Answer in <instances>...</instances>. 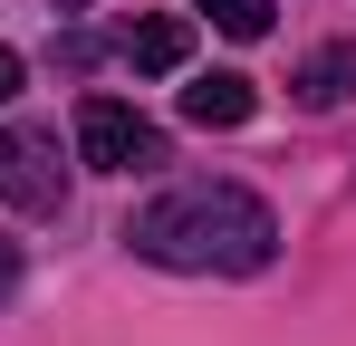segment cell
<instances>
[{
	"label": "cell",
	"instance_id": "6da1fadb",
	"mask_svg": "<svg viewBox=\"0 0 356 346\" xmlns=\"http://www.w3.org/2000/svg\"><path fill=\"white\" fill-rule=\"evenodd\" d=\"M125 250L154 270H193V279H250L280 260V222L241 183H174L125 222Z\"/></svg>",
	"mask_w": 356,
	"mask_h": 346
},
{
	"label": "cell",
	"instance_id": "7a4b0ae2",
	"mask_svg": "<svg viewBox=\"0 0 356 346\" xmlns=\"http://www.w3.org/2000/svg\"><path fill=\"white\" fill-rule=\"evenodd\" d=\"M0 202L49 222L67 212V164H58V135L49 125H0Z\"/></svg>",
	"mask_w": 356,
	"mask_h": 346
},
{
	"label": "cell",
	"instance_id": "3957f363",
	"mask_svg": "<svg viewBox=\"0 0 356 346\" xmlns=\"http://www.w3.org/2000/svg\"><path fill=\"white\" fill-rule=\"evenodd\" d=\"M77 154L97 173H154L164 164V125H145V115L116 106V97H87V106H77Z\"/></svg>",
	"mask_w": 356,
	"mask_h": 346
},
{
	"label": "cell",
	"instance_id": "277c9868",
	"mask_svg": "<svg viewBox=\"0 0 356 346\" xmlns=\"http://www.w3.org/2000/svg\"><path fill=\"white\" fill-rule=\"evenodd\" d=\"M125 58H135L145 77H174L183 58H193V19H174V10H164V19H135V29H125Z\"/></svg>",
	"mask_w": 356,
	"mask_h": 346
},
{
	"label": "cell",
	"instance_id": "5b68a950",
	"mask_svg": "<svg viewBox=\"0 0 356 346\" xmlns=\"http://www.w3.org/2000/svg\"><path fill=\"white\" fill-rule=\"evenodd\" d=\"M250 106H260V97H250V77H232V67L183 87V125H250Z\"/></svg>",
	"mask_w": 356,
	"mask_h": 346
},
{
	"label": "cell",
	"instance_id": "8992f818",
	"mask_svg": "<svg viewBox=\"0 0 356 346\" xmlns=\"http://www.w3.org/2000/svg\"><path fill=\"white\" fill-rule=\"evenodd\" d=\"M347 87H356V49H318L298 67V106H337Z\"/></svg>",
	"mask_w": 356,
	"mask_h": 346
},
{
	"label": "cell",
	"instance_id": "52a82bcc",
	"mask_svg": "<svg viewBox=\"0 0 356 346\" xmlns=\"http://www.w3.org/2000/svg\"><path fill=\"white\" fill-rule=\"evenodd\" d=\"M202 19L222 39H270V0H202Z\"/></svg>",
	"mask_w": 356,
	"mask_h": 346
},
{
	"label": "cell",
	"instance_id": "ba28073f",
	"mask_svg": "<svg viewBox=\"0 0 356 346\" xmlns=\"http://www.w3.org/2000/svg\"><path fill=\"white\" fill-rule=\"evenodd\" d=\"M10 288H19V240L0 231V298H10Z\"/></svg>",
	"mask_w": 356,
	"mask_h": 346
},
{
	"label": "cell",
	"instance_id": "9c48e42d",
	"mask_svg": "<svg viewBox=\"0 0 356 346\" xmlns=\"http://www.w3.org/2000/svg\"><path fill=\"white\" fill-rule=\"evenodd\" d=\"M10 97H19V58L0 49V106H10Z\"/></svg>",
	"mask_w": 356,
	"mask_h": 346
},
{
	"label": "cell",
	"instance_id": "30bf717a",
	"mask_svg": "<svg viewBox=\"0 0 356 346\" xmlns=\"http://www.w3.org/2000/svg\"><path fill=\"white\" fill-rule=\"evenodd\" d=\"M58 10H87V0H58Z\"/></svg>",
	"mask_w": 356,
	"mask_h": 346
}]
</instances>
